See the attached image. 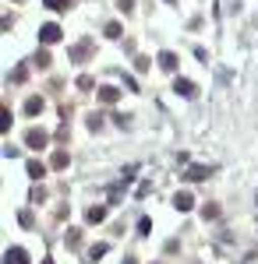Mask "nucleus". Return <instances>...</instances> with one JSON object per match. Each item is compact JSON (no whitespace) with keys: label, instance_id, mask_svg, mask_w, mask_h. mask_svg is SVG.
<instances>
[{"label":"nucleus","instance_id":"obj_1","mask_svg":"<svg viewBox=\"0 0 258 264\" xmlns=\"http://www.w3.org/2000/svg\"><path fill=\"white\" fill-rule=\"evenodd\" d=\"M46 141H50V134L39 131V127H32V131L25 134V144H28V148H46Z\"/></svg>","mask_w":258,"mask_h":264},{"label":"nucleus","instance_id":"obj_2","mask_svg":"<svg viewBox=\"0 0 258 264\" xmlns=\"http://www.w3.org/2000/svg\"><path fill=\"white\" fill-rule=\"evenodd\" d=\"M173 92H177V95H184V99H195V95H198L195 81H187V78H177V81H173Z\"/></svg>","mask_w":258,"mask_h":264},{"label":"nucleus","instance_id":"obj_3","mask_svg":"<svg viewBox=\"0 0 258 264\" xmlns=\"http://www.w3.org/2000/svg\"><path fill=\"white\" fill-rule=\"evenodd\" d=\"M57 39H60V28H57L53 21L39 28V43H43V46H50V43H57Z\"/></svg>","mask_w":258,"mask_h":264},{"label":"nucleus","instance_id":"obj_4","mask_svg":"<svg viewBox=\"0 0 258 264\" xmlns=\"http://www.w3.org/2000/svg\"><path fill=\"white\" fill-rule=\"evenodd\" d=\"M4 264H28V250H21V247H11V250L4 254Z\"/></svg>","mask_w":258,"mask_h":264},{"label":"nucleus","instance_id":"obj_5","mask_svg":"<svg viewBox=\"0 0 258 264\" xmlns=\"http://www.w3.org/2000/svg\"><path fill=\"white\" fill-rule=\"evenodd\" d=\"M173 208H177V211H191V208H195V198H191L187 191H180V194L173 198Z\"/></svg>","mask_w":258,"mask_h":264},{"label":"nucleus","instance_id":"obj_6","mask_svg":"<svg viewBox=\"0 0 258 264\" xmlns=\"http://www.w3.org/2000/svg\"><path fill=\"white\" fill-rule=\"evenodd\" d=\"M99 99H103V102H106V106H113V102H117V99H120V92H117V88H113V85H103V88H99Z\"/></svg>","mask_w":258,"mask_h":264},{"label":"nucleus","instance_id":"obj_7","mask_svg":"<svg viewBox=\"0 0 258 264\" xmlns=\"http://www.w3.org/2000/svg\"><path fill=\"white\" fill-rule=\"evenodd\" d=\"M43 106H46V102H43L39 95H32V99L25 102V113H28V117H36V113H43Z\"/></svg>","mask_w":258,"mask_h":264},{"label":"nucleus","instance_id":"obj_8","mask_svg":"<svg viewBox=\"0 0 258 264\" xmlns=\"http://www.w3.org/2000/svg\"><path fill=\"white\" fill-rule=\"evenodd\" d=\"M28 176H32V180H39V176H46V162H39V159H32V162H28Z\"/></svg>","mask_w":258,"mask_h":264},{"label":"nucleus","instance_id":"obj_9","mask_svg":"<svg viewBox=\"0 0 258 264\" xmlns=\"http://www.w3.org/2000/svg\"><path fill=\"white\" fill-rule=\"evenodd\" d=\"M50 166H53V169H64V166H68V152H60V148H57V152L50 155Z\"/></svg>","mask_w":258,"mask_h":264},{"label":"nucleus","instance_id":"obj_10","mask_svg":"<svg viewBox=\"0 0 258 264\" xmlns=\"http://www.w3.org/2000/svg\"><path fill=\"white\" fill-rule=\"evenodd\" d=\"M159 67H163V70H177V57H173V53H159Z\"/></svg>","mask_w":258,"mask_h":264},{"label":"nucleus","instance_id":"obj_11","mask_svg":"<svg viewBox=\"0 0 258 264\" xmlns=\"http://www.w3.org/2000/svg\"><path fill=\"white\" fill-rule=\"evenodd\" d=\"M205 176H209L205 166H191V169H187V180H205Z\"/></svg>","mask_w":258,"mask_h":264},{"label":"nucleus","instance_id":"obj_12","mask_svg":"<svg viewBox=\"0 0 258 264\" xmlns=\"http://www.w3.org/2000/svg\"><path fill=\"white\" fill-rule=\"evenodd\" d=\"M85 218H88V222H103V218H106V208H88Z\"/></svg>","mask_w":258,"mask_h":264},{"label":"nucleus","instance_id":"obj_13","mask_svg":"<svg viewBox=\"0 0 258 264\" xmlns=\"http://www.w3.org/2000/svg\"><path fill=\"white\" fill-rule=\"evenodd\" d=\"M43 4H46L50 11H68V7H71V0H43Z\"/></svg>","mask_w":258,"mask_h":264},{"label":"nucleus","instance_id":"obj_14","mask_svg":"<svg viewBox=\"0 0 258 264\" xmlns=\"http://www.w3.org/2000/svg\"><path fill=\"white\" fill-rule=\"evenodd\" d=\"M103 254H106V243H95V247L88 250V261L95 264V257H103Z\"/></svg>","mask_w":258,"mask_h":264},{"label":"nucleus","instance_id":"obj_15","mask_svg":"<svg viewBox=\"0 0 258 264\" xmlns=\"http://www.w3.org/2000/svg\"><path fill=\"white\" fill-rule=\"evenodd\" d=\"M78 240H82V236H78V229H68V236H64V243H68V247H78Z\"/></svg>","mask_w":258,"mask_h":264},{"label":"nucleus","instance_id":"obj_16","mask_svg":"<svg viewBox=\"0 0 258 264\" xmlns=\"http://www.w3.org/2000/svg\"><path fill=\"white\" fill-rule=\"evenodd\" d=\"M106 35H110V39H120V25L110 21V25H106Z\"/></svg>","mask_w":258,"mask_h":264},{"label":"nucleus","instance_id":"obj_17","mask_svg":"<svg viewBox=\"0 0 258 264\" xmlns=\"http://www.w3.org/2000/svg\"><path fill=\"white\" fill-rule=\"evenodd\" d=\"M36 64L43 67V70H46V67H50V53H46V50H39V57H36Z\"/></svg>","mask_w":258,"mask_h":264},{"label":"nucleus","instance_id":"obj_18","mask_svg":"<svg viewBox=\"0 0 258 264\" xmlns=\"http://www.w3.org/2000/svg\"><path fill=\"white\" fill-rule=\"evenodd\" d=\"M25 78H28V67H18V70L11 74V81H25Z\"/></svg>","mask_w":258,"mask_h":264},{"label":"nucleus","instance_id":"obj_19","mask_svg":"<svg viewBox=\"0 0 258 264\" xmlns=\"http://www.w3.org/2000/svg\"><path fill=\"white\" fill-rule=\"evenodd\" d=\"M202 215H205V218H216V215H219V208H216V204H205V208H202Z\"/></svg>","mask_w":258,"mask_h":264},{"label":"nucleus","instance_id":"obj_20","mask_svg":"<svg viewBox=\"0 0 258 264\" xmlns=\"http://www.w3.org/2000/svg\"><path fill=\"white\" fill-rule=\"evenodd\" d=\"M138 229H142V236H149V229H152V222H149V218L142 215V218H138Z\"/></svg>","mask_w":258,"mask_h":264},{"label":"nucleus","instance_id":"obj_21","mask_svg":"<svg viewBox=\"0 0 258 264\" xmlns=\"http://www.w3.org/2000/svg\"><path fill=\"white\" fill-rule=\"evenodd\" d=\"M117 7H120L124 14H131V11H135V0H117Z\"/></svg>","mask_w":258,"mask_h":264},{"label":"nucleus","instance_id":"obj_22","mask_svg":"<svg viewBox=\"0 0 258 264\" xmlns=\"http://www.w3.org/2000/svg\"><path fill=\"white\" fill-rule=\"evenodd\" d=\"M120 264H135V261H131V257H127V261H120Z\"/></svg>","mask_w":258,"mask_h":264},{"label":"nucleus","instance_id":"obj_23","mask_svg":"<svg viewBox=\"0 0 258 264\" xmlns=\"http://www.w3.org/2000/svg\"><path fill=\"white\" fill-rule=\"evenodd\" d=\"M43 264H53V261H43Z\"/></svg>","mask_w":258,"mask_h":264},{"label":"nucleus","instance_id":"obj_24","mask_svg":"<svg viewBox=\"0 0 258 264\" xmlns=\"http://www.w3.org/2000/svg\"><path fill=\"white\" fill-rule=\"evenodd\" d=\"M167 4H173V0H167Z\"/></svg>","mask_w":258,"mask_h":264}]
</instances>
